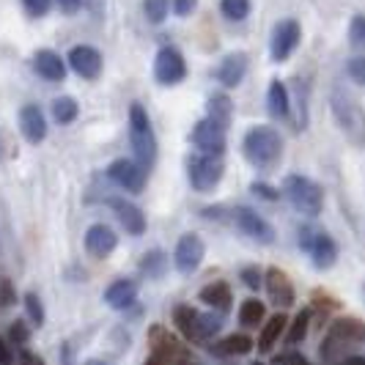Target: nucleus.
Instances as JSON below:
<instances>
[{"label": "nucleus", "instance_id": "1", "mask_svg": "<svg viewBox=\"0 0 365 365\" xmlns=\"http://www.w3.org/2000/svg\"><path fill=\"white\" fill-rule=\"evenodd\" d=\"M242 148H245L247 163L261 168V170H269L283 157V138L272 127H253L247 129V135L242 140Z\"/></svg>", "mask_w": 365, "mask_h": 365}, {"label": "nucleus", "instance_id": "2", "mask_svg": "<svg viewBox=\"0 0 365 365\" xmlns=\"http://www.w3.org/2000/svg\"><path fill=\"white\" fill-rule=\"evenodd\" d=\"M129 143L135 151V163H140L148 170L157 160V135H154L151 118L140 102H135L129 108Z\"/></svg>", "mask_w": 365, "mask_h": 365}, {"label": "nucleus", "instance_id": "3", "mask_svg": "<svg viewBox=\"0 0 365 365\" xmlns=\"http://www.w3.org/2000/svg\"><path fill=\"white\" fill-rule=\"evenodd\" d=\"M283 195H286L289 203H292L299 215H305V217H316V215L322 212V206H324V192H322V187L313 182V179H308V176H299V173L286 176V182H283Z\"/></svg>", "mask_w": 365, "mask_h": 365}, {"label": "nucleus", "instance_id": "4", "mask_svg": "<svg viewBox=\"0 0 365 365\" xmlns=\"http://www.w3.org/2000/svg\"><path fill=\"white\" fill-rule=\"evenodd\" d=\"M363 338H365L363 322H357V319H338L329 327L327 338L322 344V360H327V363L344 360L346 357V349L351 344H360Z\"/></svg>", "mask_w": 365, "mask_h": 365}, {"label": "nucleus", "instance_id": "5", "mask_svg": "<svg viewBox=\"0 0 365 365\" xmlns=\"http://www.w3.org/2000/svg\"><path fill=\"white\" fill-rule=\"evenodd\" d=\"M222 154H212V151H198L187 160V176L195 192H212L222 179Z\"/></svg>", "mask_w": 365, "mask_h": 365}, {"label": "nucleus", "instance_id": "6", "mask_svg": "<svg viewBox=\"0 0 365 365\" xmlns=\"http://www.w3.org/2000/svg\"><path fill=\"white\" fill-rule=\"evenodd\" d=\"M299 38H302V28L297 19H280L272 31V41H269V53H272V61L283 63L289 61L292 53L299 47Z\"/></svg>", "mask_w": 365, "mask_h": 365}, {"label": "nucleus", "instance_id": "7", "mask_svg": "<svg viewBox=\"0 0 365 365\" xmlns=\"http://www.w3.org/2000/svg\"><path fill=\"white\" fill-rule=\"evenodd\" d=\"M154 77L160 86H179L187 77L184 55L176 47H163L154 58Z\"/></svg>", "mask_w": 365, "mask_h": 365}, {"label": "nucleus", "instance_id": "8", "mask_svg": "<svg viewBox=\"0 0 365 365\" xmlns=\"http://www.w3.org/2000/svg\"><path fill=\"white\" fill-rule=\"evenodd\" d=\"M313 237H308V228L302 231V247L311 253L313 258V267L316 269H329V267H335V261H338V245H335V239L327 237L324 231H311Z\"/></svg>", "mask_w": 365, "mask_h": 365}, {"label": "nucleus", "instance_id": "9", "mask_svg": "<svg viewBox=\"0 0 365 365\" xmlns=\"http://www.w3.org/2000/svg\"><path fill=\"white\" fill-rule=\"evenodd\" d=\"M151 363H182L190 360V351L168 332L165 327H151Z\"/></svg>", "mask_w": 365, "mask_h": 365}, {"label": "nucleus", "instance_id": "10", "mask_svg": "<svg viewBox=\"0 0 365 365\" xmlns=\"http://www.w3.org/2000/svg\"><path fill=\"white\" fill-rule=\"evenodd\" d=\"M234 225H237L245 237L258 242V245H272L274 242L272 225L261 217V215H256L253 209H247V206H237L234 209Z\"/></svg>", "mask_w": 365, "mask_h": 365}, {"label": "nucleus", "instance_id": "11", "mask_svg": "<svg viewBox=\"0 0 365 365\" xmlns=\"http://www.w3.org/2000/svg\"><path fill=\"white\" fill-rule=\"evenodd\" d=\"M203 256H206V245L198 234H184L173 250V264L179 274H192L201 267Z\"/></svg>", "mask_w": 365, "mask_h": 365}, {"label": "nucleus", "instance_id": "12", "mask_svg": "<svg viewBox=\"0 0 365 365\" xmlns=\"http://www.w3.org/2000/svg\"><path fill=\"white\" fill-rule=\"evenodd\" d=\"M108 179L115 187L127 190V192H143L146 187V168L135 160H115L108 168Z\"/></svg>", "mask_w": 365, "mask_h": 365}, {"label": "nucleus", "instance_id": "13", "mask_svg": "<svg viewBox=\"0 0 365 365\" xmlns=\"http://www.w3.org/2000/svg\"><path fill=\"white\" fill-rule=\"evenodd\" d=\"M225 135H228V127H222L217 124L215 118H201L195 129H192V135H190V140H192V146L198 148V151H212V154H222L225 151Z\"/></svg>", "mask_w": 365, "mask_h": 365}, {"label": "nucleus", "instance_id": "14", "mask_svg": "<svg viewBox=\"0 0 365 365\" xmlns=\"http://www.w3.org/2000/svg\"><path fill=\"white\" fill-rule=\"evenodd\" d=\"M69 66L74 74H80L83 80H96L102 74V53L91 44H80L72 47L69 53Z\"/></svg>", "mask_w": 365, "mask_h": 365}, {"label": "nucleus", "instance_id": "15", "mask_svg": "<svg viewBox=\"0 0 365 365\" xmlns=\"http://www.w3.org/2000/svg\"><path fill=\"white\" fill-rule=\"evenodd\" d=\"M247 74V55L245 53H231L220 61V66L215 69V77L220 80V86L225 88H237L239 83Z\"/></svg>", "mask_w": 365, "mask_h": 365}, {"label": "nucleus", "instance_id": "16", "mask_svg": "<svg viewBox=\"0 0 365 365\" xmlns=\"http://www.w3.org/2000/svg\"><path fill=\"white\" fill-rule=\"evenodd\" d=\"M19 129H22L25 140L34 146L47 138V121H44V113L38 105H25L19 110Z\"/></svg>", "mask_w": 365, "mask_h": 365}, {"label": "nucleus", "instance_id": "17", "mask_svg": "<svg viewBox=\"0 0 365 365\" xmlns=\"http://www.w3.org/2000/svg\"><path fill=\"white\" fill-rule=\"evenodd\" d=\"M110 206H113L115 217L124 225V231H127L129 237H140V234L146 231V215H143L135 203L121 201V198H110Z\"/></svg>", "mask_w": 365, "mask_h": 365}, {"label": "nucleus", "instance_id": "18", "mask_svg": "<svg viewBox=\"0 0 365 365\" xmlns=\"http://www.w3.org/2000/svg\"><path fill=\"white\" fill-rule=\"evenodd\" d=\"M118 245V237L110 225H91L86 234V250L93 258H108Z\"/></svg>", "mask_w": 365, "mask_h": 365}, {"label": "nucleus", "instance_id": "19", "mask_svg": "<svg viewBox=\"0 0 365 365\" xmlns=\"http://www.w3.org/2000/svg\"><path fill=\"white\" fill-rule=\"evenodd\" d=\"M34 69L47 83H61L66 77V63H63V58L55 50H38L34 55Z\"/></svg>", "mask_w": 365, "mask_h": 365}, {"label": "nucleus", "instance_id": "20", "mask_svg": "<svg viewBox=\"0 0 365 365\" xmlns=\"http://www.w3.org/2000/svg\"><path fill=\"white\" fill-rule=\"evenodd\" d=\"M135 299H138V283L127 280V277L110 283L108 292H105V302H108L113 311H127V308L135 305Z\"/></svg>", "mask_w": 365, "mask_h": 365}, {"label": "nucleus", "instance_id": "21", "mask_svg": "<svg viewBox=\"0 0 365 365\" xmlns=\"http://www.w3.org/2000/svg\"><path fill=\"white\" fill-rule=\"evenodd\" d=\"M267 292H269V297L274 299V305H280V308L294 305V286H292V280L286 277V272L269 269V272H267Z\"/></svg>", "mask_w": 365, "mask_h": 365}, {"label": "nucleus", "instance_id": "22", "mask_svg": "<svg viewBox=\"0 0 365 365\" xmlns=\"http://www.w3.org/2000/svg\"><path fill=\"white\" fill-rule=\"evenodd\" d=\"M231 289H228V283H222V280H215V283H209V286H203L201 289V302H206L209 308H215L220 313H228L231 311Z\"/></svg>", "mask_w": 365, "mask_h": 365}, {"label": "nucleus", "instance_id": "23", "mask_svg": "<svg viewBox=\"0 0 365 365\" xmlns=\"http://www.w3.org/2000/svg\"><path fill=\"white\" fill-rule=\"evenodd\" d=\"M286 324H289V319L283 316V313H277V316H272L264 327H261V335H258V351L261 354H269L274 349V344L280 341V335L286 332Z\"/></svg>", "mask_w": 365, "mask_h": 365}, {"label": "nucleus", "instance_id": "24", "mask_svg": "<svg viewBox=\"0 0 365 365\" xmlns=\"http://www.w3.org/2000/svg\"><path fill=\"white\" fill-rule=\"evenodd\" d=\"M206 115L215 118L222 127H231L234 121V102L228 99V93H212L206 102Z\"/></svg>", "mask_w": 365, "mask_h": 365}, {"label": "nucleus", "instance_id": "25", "mask_svg": "<svg viewBox=\"0 0 365 365\" xmlns=\"http://www.w3.org/2000/svg\"><path fill=\"white\" fill-rule=\"evenodd\" d=\"M173 322H176V327H179V332H182L187 341H195L198 344V311L195 308L179 305L173 311Z\"/></svg>", "mask_w": 365, "mask_h": 365}, {"label": "nucleus", "instance_id": "26", "mask_svg": "<svg viewBox=\"0 0 365 365\" xmlns=\"http://www.w3.org/2000/svg\"><path fill=\"white\" fill-rule=\"evenodd\" d=\"M267 102H269L272 118H286V115H289V88H286L280 80H272V83H269Z\"/></svg>", "mask_w": 365, "mask_h": 365}, {"label": "nucleus", "instance_id": "27", "mask_svg": "<svg viewBox=\"0 0 365 365\" xmlns=\"http://www.w3.org/2000/svg\"><path fill=\"white\" fill-rule=\"evenodd\" d=\"M250 351H253V338H247V335H231V338L220 341L217 346H215V354H220V357L250 354Z\"/></svg>", "mask_w": 365, "mask_h": 365}, {"label": "nucleus", "instance_id": "28", "mask_svg": "<svg viewBox=\"0 0 365 365\" xmlns=\"http://www.w3.org/2000/svg\"><path fill=\"white\" fill-rule=\"evenodd\" d=\"M264 302L261 299H245L242 308H239V322L245 327H258L264 322Z\"/></svg>", "mask_w": 365, "mask_h": 365}, {"label": "nucleus", "instance_id": "29", "mask_svg": "<svg viewBox=\"0 0 365 365\" xmlns=\"http://www.w3.org/2000/svg\"><path fill=\"white\" fill-rule=\"evenodd\" d=\"M77 113H80V108H77V102L72 96H58L53 102V115L58 124H72L77 118Z\"/></svg>", "mask_w": 365, "mask_h": 365}, {"label": "nucleus", "instance_id": "30", "mask_svg": "<svg viewBox=\"0 0 365 365\" xmlns=\"http://www.w3.org/2000/svg\"><path fill=\"white\" fill-rule=\"evenodd\" d=\"M220 11L231 22H242L250 14V0H220Z\"/></svg>", "mask_w": 365, "mask_h": 365}, {"label": "nucleus", "instance_id": "31", "mask_svg": "<svg viewBox=\"0 0 365 365\" xmlns=\"http://www.w3.org/2000/svg\"><path fill=\"white\" fill-rule=\"evenodd\" d=\"M308 327H311V311H302L292 322V329L286 332V344H289V346H294V344H302V338L308 335Z\"/></svg>", "mask_w": 365, "mask_h": 365}, {"label": "nucleus", "instance_id": "32", "mask_svg": "<svg viewBox=\"0 0 365 365\" xmlns=\"http://www.w3.org/2000/svg\"><path fill=\"white\" fill-rule=\"evenodd\" d=\"M220 327H222V319L220 316H203V313H198V344H206L212 335H217Z\"/></svg>", "mask_w": 365, "mask_h": 365}, {"label": "nucleus", "instance_id": "33", "mask_svg": "<svg viewBox=\"0 0 365 365\" xmlns=\"http://www.w3.org/2000/svg\"><path fill=\"white\" fill-rule=\"evenodd\" d=\"M168 3L170 0H143V14L151 25H163L168 19Z\"/></svg>", "mask_w": 365, "mask_h": 365}, {"label": "nucleus", "instance_id": "34", "mask_svg": "<svg viewBox=\"0 0 365 365\" xmlns=\"http://www.w3.org/2000/svg\"><path fill=\"white\" fill-rule=\"evenodd\" d=\"M25 311H28L31 322H34L36 327L44 324V308H41V302H38L36 294H25Z\"/></svg>", "mask_w": 365, "mask_h": 365}, {"label": "nucleus", "instance_id": "35", "mask_svg": "<svg viewBox=\"0 0 365 365\" xmlns=\"http://www.w3.org/2000/svg\"><path fill=\"white\" fill-rule=\"evenodd\" d=\"M22 6L31 17H44L53 9V0H22Z\"/></svg>", "mask_w": 365, "mask_h": 365}, {"label": "nucleus", "instance_id": "36", "mask_svg": "<svg viewBox=\"0 0 365 365\" xmlns=\"http://www.w3.org/2000/svg\"><path fill=\"white\" fill-rule=\"evenodd\" d=\"M198 9V0H173V11L176 17H190Z\"/></svg>", "mask_w": 365, "mask_h": 365}, {"label": "nucleus", "instance_id": "37", "mask_svg": "<svg viewBox=\"0 0 365 365\" xmlns=\"http://www.w3.org/2000/svg\"><path fill=\"white\" fill-rule=\"evenodd\" d=\"M365 38V19L363 17H354L351 19V44L360 47Z\"/></svg>", "mask_w": 365, "mask_h": 365}, {"label": "nucleus", "instance_id": "38", "mask_svg": "<svg viewBox=\"0 0 365 365\" xmlns=\"http://www.w3.org/2000/svg\"><path fill=\"white\" fill-rule=\"evenodd\" d=\"M242 283H245L247 289H258V286H261V272H258L256 267L242 269Z\"/></svg>", "mask_w": 365, "mask_h": 365}, {"label": "nucleus", "instance_id": "39", "mask_svg": "<svg viewBox=\"0 0 365 365\" xmlns=\"http://www.w3.org/2000/svg\"><path fill=\"white\" fill-rule=\"evenodd\" d=\"M28 335H31V332H28V327H25V322H14L11 329H9V338H11L14 344H25Z\"/></svg>", "mask_w": 365, "mask_h": 365}, {"label": "nucleus", "instance_id": "40", "mask_svg": "<svg viewBox=\"0 0 365 365\" xmlns=\"http://www.w3.org/2000/svg\"><path fill=\"white\" fill-rule=\"evenodd\" d=\"M160 264H163V253H148V258L143 261V269H146V274H160Z\"/></svg>", "mask_w": 365, "mask_h": 365}, {"label": "nucleus", "instance_id": "41", "mask_svg": "<svg viewBox=\"0 0 365 365\" xmlns=\"http://www.w3.org/2000/svg\"><path fill=\"white\" fill-rule=\"evenodd\" d=\"M253 192H256V195H261V198H267V201H277V195H280V192H277V190H272L269 184H253Z\"/></svg>", "mask_w": 365, "mask_h": 365}, {"label": "nucleus", "instance_id": "42", "mask_svg": "<svg viewBox=\"0 0 365 365\" xmlns=\"http://www.w3.org/2000/svg\"><path fill=\"white\" fill-rule=\"evenodd\" d=\"M349 72H351V80L360 86L363 83V58H351V63H349Z\"/></svg>", "mask_w": 365, "mask_h": 365}, {"label": "nucleus", "instance_id": "43", "mask_svg": "<svg viewBox=\"0 0 365 365\" xmlns=\"http://www.w3.org/2000/svg\"><path fill=\"white\" fill-rule=\"evenodd\" d=\"M274 363H299V365H305L308 360H305L299 351H283V354H277V357H274Z\"/></svg>", "mask_w": 365, "mask_h": 365}, {"label": "nucleus", "instance_id": "44", "mask_svg": "<svg viewBox=\"0 0 365 365\" xmlns=\"http://www.w3.org/2000/svg\"><path fill=\"white\" fill-rule=\"evenodd\" d=\"M0 302H3V305H11V302H14V294H11V283H9V280L0 283Z\"/></svg>", "mask_w": 365, "mask_h": 365}, {"label": "nucleus", "instance_id": "45", "mask_svg": "<svg viewBox=\"0 0 365 365\" xmlns=\"http://www.w3.org/2000/svg\"><path fill=\"white\" fill-rule=\"evenodd\" d=\"M80 3H83V0H58V6L63 9V14H74V11H80Z\"/></svg>", "mask_w": 365, "mask_h": 365}, {"label": "nucleus", "instance_id": "46", "mask_svg": "<svg viewBox=\"0 0 365 365\" xmlns=\"http://www.w3.org/2000/svg\"><path fill=\"white\" fill-rule=\"evenodd\" d=\"M0 363H11V354H9V349H6L3 341H0Z\"/></svg>", "mask_w": 365, "mask_h": 365}, {"label": "nucleus", "instance_id": "47", "mask_svg": "<svg viewBox=\"0 0 365 365\" xmlns=\"http://www.w3.org/2000/svg\"><path fill=\"white\" fill-rule=\"evenodd\" d=\"M22 360H25V363H41V360H38V357H34V354H28V351H22Z\"/></svg>", "mask_w": 365, "mask_h": 365}, {"label": "nucleus", "instance_id": "48", "mask_svg": "<svg viewBox=\"0 0 365 365\" xmlns=\"http://www.w3.org/2000/svg\"><path fill=\"white\" fill-rule=\"evenodd\" d=\"M0 157H3V140H0Z\"/></svg>", "mask_w": 365, "mask_h": 365}]
</instances>
